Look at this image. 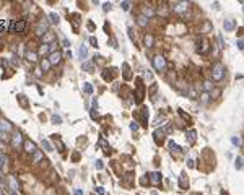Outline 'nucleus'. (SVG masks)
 I'll list each match as a JSON object with an SVG mask.
<instances>
[{
    "instance_id": "f257e3e1",
    "label": "nucleus",
    "mask_w": 244,
    "mask_h": 195,
    "mask_svg": "<svg viewBox=\"0 0 244 195\" xmlns=\"http://www.w3.org/2000/svg\"><path fill=\"white\" fill-rule=\"evenodd\" d=\"M223 76H225V69H223L222 63H215L213 65V69H212V78L215 81H220L223 80Z\"/></svg>"
},
{
    "instance_id": "f03ea898",
    "label": "nucleus",
    "mask_w": 244,
    "mask_h": 195,
    "mask_svg": "<svg viewBox=\"0 0 244 195\" xmlns=\"http://www.w3.org/2000/svg\"><path fill=\"white\" fill-rule=\"evenodd\" d=\"M153 65L158 72H165L166 70V59L163 57V55H156V57L153 59Z\"/></svg>"
},
{
    "instance_id": "7ed1b4c3",
    "label": "nucleus",
    "mask_w": 244,
    "mask_h": 195,
    "mask_svg": "<svg viewBox=\"0 0 244 195\" xmlns=\"http://www.w3.org/2000/svg\"><path fill=\"white\" fill-rule=\"evenodd\" d=\"M187 7H189V3L187 2H176V3H173V10L176 13H184L186 10H187Z\"/></svg>"
},
{
    "instance_id": "20e7f679",
    "label": "nucleus",
    "mask_w": 244,
    "mask_h": 195,
    "mask_svg": "<svg viewBox=\"0 0 244 195\" xmlns=\"http://www.w3.org/2000/svg\"><path fill=\"white\" fill-rule=\"evenodd\" d=\"M24 28H26V21H24V20H21V21H18V23L11 24L10 31H11V33H23V31H24Z\"/></svg>"
},
{
    "instance_id": "39448f33",
    "label": "nucleus",
    "mask_w": 244,
    "mask_h": 195,
    "mask_svg": "<svg viewBox=\"0 0 244 195\" xmlns=\"http://www.w3.org/2000/svg\"><path fill=\"white\" fill-rule=\"evenodd\" d=\"M21 142H23V135L20 132H15L13 137H11V146H13V148H20Z\"/></svg>"
},
{
    "instance_id": "423d86ee",
    "label": "nucleus",
    "mask_w": 244,
    "mask_h": 195,
    "mask_svg": "<svg viewBox=\"0 0 244 195\" xmlns=\"http://www.w3.org/2000/svg\"><path fill=\"white\" fill-rule=\"evenodd\" d=\"M62 60V54L57 51V52H51V55H49V62L51 65H57V63H60Z\"/></svg>"
},
{
    "instance_id": "0eeeda50",
    "label": "nucleus",
    "mask_w": 244,
    "mask_h": 195,
    "mask_svg": "<svg viewBox=\"0 0 244 195\" xmlns=\"http://www.w3.org/2000/svg\"><path fill=\"white\" fill-rule=\"evenodd\" d=\"M24 151H26V153H36L38 148H36V145H34L31 140H26V142H24Z\"/></svg>"
},
{
    "instance_id": "6e6552de",
    "label": "nucleus",
    "mask_w": 244,
    "mask_h": 195,
    "mask_svg": "<svg viewBox=\"0 0 244 195\" xmlns=\"http://www.w3.org/2000/svg\"><path fill=\"white\" fill-rule=\"evenodd\" d=\"M8 185H10V189L13 190V192H18V190H20V184H18V181L13 177V176L8 177Z\"/></svg>"
},
{
    "instance_id": "1a4fd4ad",
    "label": "nucleus",
    "mask_w": 244,
    "mask_h": 195,
    "mask_svg": "<svg viewBox=\"0 0 244 195\" xmlns=\"http://www.w3.org/2000/svg\"><path fill=\"white\" fill-rule=\"evenodd\" d=\"M0 132H11V124L8 121H0Z\"/></svg>"
},
{
    "instance_id": "9d476101",
    "label": "nucleus",
    "mask_w": 244,
    "mask_h": 195,
    "mask_svg": "<svg viewBox=\"0 0 244 195\" xmlns=\"http://www.w3.org/2000/svg\"><path fill=\"white\" fill-rule=\"evenodd\" d=\"M148 176H150L151 184H155V185H158V184L161 182V174H159V172H151V174H148Z\"/></svg>"
},
{
    "instance_id": "9b49d317",
    "label": "nucleus",
    "mask_w": 244,
    "mask_h": 195,
    "mask_svg": "<svg viewBox=\"0 0 244 195\" xmlns=\"http://www.w3.org/2000/svg\"><path fill=\"white\" fill-rule=\"evenodd\" d=\"M223 28L226 29V31H233V29L236 28L234 20H225V21H223Z\"/></svg>"
},
{
    "instance_id": "f8f14e48",
    "label": "nucleus",
    "mask_w": 244,
    "mask_h": 195,
    "mask_svg": "<svg viewBox=\"0 0 244 195\" xmlns=\"http://www.w3.org/2000/svg\"><path fill=\"white\" fill-rule=\"evenodd\" d=\"M7 164H8V158H7V155L0 153V171H5Z\"/></svg>"
},
{
    "instance_id": "ddd939ff",
    "label": "nucleus",
    "mask_w": 244,
    "mask_h": 195,
    "mask_svg": "<svg viewBox=\"0 0 244 195\" xmlns=\"http://www.w3.org/2000/svg\"><path fill=\"white\" fill-rule=\"evenodd\" d=\"M78 57L81 59V60H85V59L88 57V49H86V46H80L78 47Z\"/></svg>"
},
{
    "instance_id": "4468645a",
    "label": "nucleus",
    "mask_w": 244,
    "mask_h": 195,
    "mask_svg": "<svg viewBox=\"0 0 244 195\" xmlns=\"http://www.w3.org/2000/svg\"><path fill=\"white\" fill-rule=\"evenodd\" d=\"M26 59H28L29 62H36V60H38V54H36V52L34 51H28L26 52Z\"/></svg>"
},
{
    "instance_id": "2eb2a0df",
    "label": "nucleus",
    "mask_w": 244,
    "mask_h": 195,
    "mask_svg": "<svg viewBox=\"0 0 244 195\" xmlns=\"http://www.w3.org/2000/svg\"><path fill=\"white\" fill-rule=\"evenodd\" d=\"M187 184H189L187 176H186V172H182V174H181V179H179V185H181L182 189H186V187H187Z\"/></svg>"
},
{
    "instance_id": "dca6fc26",
    "label": "nucleus",
    "mask_w": 244,
    "mask_h": 195,
    "mask_svg": "<svg viewBox=\"0 0 244 195\" xmlns=\"http://www.w3.org/2000/svg\"><path fill=\"white\" fill-rule=\"evenodd\" d=\"M186 137H187L189 143H194V142H195V137H197V132H195V130H189V132L186 133Z\"/></svg>"
},
{
    "instance_id": "f3484780",
    "label": "nucleus",
    "mask_w": 244,
    "mask_h": 195,
    "mask_svg": "<svg viewBox=\"0 0 244 195\" xmlns=\"http://www.w3.org/2000/svg\"><path fill=\"white\" fill-rule=\"evenodd\" d=\"M168 146H169V150H171V153H179V145L177 143H174L173 140H169V143H168Z\"/></svg>"
},
{
    "instance_id": "a211bd4d",
    "label": "nucleus",
    "mask_w": 244,
    "mask_h": 195,
    "mask_svg": "<svg viewBox=\"0 0 244 195\" xmlns=\"http://www.w3.org/2000/svg\"><path fill=\"white\" fill-rule=\"evenodd\" d=\"M41 69L44 70V72H47V70L51 69V62H49V59H42V60H41Z\"/></svg>"
},
{
    "instance_id": "6ab92c4d",
    "label": "nucleus",
    "mask_w": 244,
    "mask_h": 195,
    "mask_svg": "<svg viewBox=\"0 0 244 195\" xmlns=\"http://www.w3.org/2000/svg\"><path fill=\"white\" fill-rule=\"evenodd\" d=\"M46 29H47V23H46V21H42V23H41L39 26H38L36 33H38L39 36H42V34H44V31H46Z\"/></svg>"
},
{
    "instance_id": "aec40b11",
    "label": "nucleus",
    "mask_w": 244,
    "mask_h": 195,
    "mask_svg": "<svg viewBox=\"0 0 244 195\" xmlns=\"http://www.w3.org/2000/svg\"><path fill=\"white\" fill-rule=\"evenodd\" d=\"M49 18H51V23H52V24H59V21H60L59 15H57V13H54V12L49 15Z\"/></svg>"
},
{
    "instance_id": "412c9836",
    "label": "nucleus",
    "mask_w": 244,
    "mask_h": 195,
    "mask_svg": "<svg viewBox=\"0 0 244 195\" xmlns=\"http://www.w3.org/2000/svg\"><path fill=\"white\" fill-rule=\"evenodd\" d=\"M200 101H202V103H208V101H210V94H208L207 91H204L202 94H200Z\"/></svg>"
},
{
    "instance_id": "4be33fe9",
    "label": "nucleus",
    "mask_w": 244,
    "mask_h": 195,
    "mask_svg": "<svg viewBox=\"0 0 244 195\" xmlns=\"http://www.w3.org/2000/svg\"><path fill=\"white\" fill-rule=\"evenodd\" d=\"M147 23H148V18L140 15V16H138V24H140V26H147Z\"/></svg>"
},
{
    "instance_id": "5701e85b",
    "label": "nucleus",
    "mask_w": 244,
    "mask_h": 195,
    "mask_svg": "<svg viewBox=\"0 0 244 195\" xmlns=\"http://www.w3.org/2000/svg\"><path fill=\"white\" fill-rule=\"evenodd\" d=\"M83 91H85L86 94H91V93H93V86H91L90 83H85V85H83Z\"/></svg>"
},
{
    "instance_id": "b1692460",
    "label": "nucleus",
    "mask_w": 244,
    "mask_h": 195,
    "mask_svg": "<svg viewBox=\"0 0 244 195\" xmlns=\"http://www.w3.org/2000/svg\"><path fill=\"white\" fill-rule=\"evenodd\" d=\"M42 148L46 150V151H52V145L47 142V140H42Z\"/></svg>"
},
{
    "instance_id": "393cba45",
    "label": "nucleus",
    "mask_w": 244,
    "mask_h": 195,
    "mask_svg": "<svg viewBox=\"0 0 244 195\" xmlns=\"http://www.w3.org/2000/svg\"><path fill=\"white\" fill-rule=\"evenodd\" d=\"M83 69H85L86 72H93V63L91 62H83Z\"/></svg>"
},
{
    "instance_id": "a878e982",
    "label": "nucleus",
    "mask_w": 244,
    "mask_h": 195,
    "mask_svg": "<svg viewBox=\"0 0 244 195\" xmlns=\"http://www.w3.org/2000/svg\"><path fill=\"white\" fill-rule=\"evenodd\" d=\"M52 122H54V124H62V117L57 115V114H52Z\"/></svg>"
},
{
    "instance_id": "bb28decb",
    "label": "nucleus",
    "mask_w": 244,
    "mask_h": 195,
    "mask_svg": "<svg viewBox=\"0 0 244 195\" xmlns=\"http://www.w3.org/2000/svg\"><path fill=\"white\" fill-rule=\"evenodd\" d=\"M7 28H8V21H7V20H0V33Z\"/></svg>"
},
{
    "instance_id": "cd10ccee",
    "label": "nucleus",
    "mask_w": 244,
    "mask_h": 195,
    "mask_svg": "<svg viewBox=\"0 0 244 195\" xmlns=\"http://www.w3.org/2000/svg\"><path fill=\"white\" fill-rule=\"evenodd\" d=\"M145 44H147L148 47H151V44H153V36H145Z\"/></svg>"
},
{
    "instance_id": "c85d7f7f",
    "label": "nucleus",
    "mask_w": 244,
    "mask_h": 195,
    "mask_svg": "<svg viewBox=\"0 0 244 195\" xmlns=\"http://www.w3.org/2000/svg\"><path fill=\"white\" fill-rule=\"evenodd\" d=\"M155 137H156V140H159V138L163 140V137H165V130H156V132H155Z\"/></svg>"
},
{
    "instance_id": "c756f323",
    "label": "nucleus",
    "mask_w": 244,
    "mask_h": 195,
    "mask_svg": "<svg viewBox=\"0 0 244 195\" xmlns=\"http://www.w3.org/2000/svg\"><path fill=\"white\" fill-rule=\"evenodd\" d=\"M204 88L207 90V91H210L212 88H213V85H212V81H204Z\"/></svg>"
},
{
    "instance_id": "7c9ffc66",
    "label": "nucleus",
    "mask_w": 244,
    "mask_h": 195,
    "mask_svg": "<svg viewBox=\"0 0 244 195\" xmlns=\"http://www.w3.org/2000/svg\"><path fill=\"white\" fill-rule=\"evenodd\" d=\"M234 166H236V169H243V166H244V164H243V159H241V158H238Z\"/></svg>"
},
{
    "instance_id": "2f4dec72",
    "label": "nucleus",
    "mask_w": 244,
    "mask_h": 195,
    "mask_svg": "<svg viewBox=\"0 0 244 195\" xmlns=\"http://www.w3.org/2000/svg\"><path fill=\"white\" fill-rule=\"evenodd\" d=\"M231 143H233L234 146H239V145H241V140H239L238 137H233L231 138Z\"/></svg>"
},
{
    "instance_id": "473e14b6",
    "label": "nucleus",
    "mask_w": 244,
    "mask_h": 195,
    "mask_svg": "<svg viewBox=\"0 0 244 195\" xmlns=\"http://www.w3.org/2000/svg\"><path fill=\"white\" fill-rule=\"evenodd\" d=\"M41 158H42V153H41V151H36V153H34V163H38Z\"/></svg>"
},
{
    "instance_id": "72a5a7b5",
    "label": "nucleus",
    "mask_w": 244,
    "mask_h": 195,
    "mask_svg": "<svg viewBox=\"0 0 244 195\" xmlns=\"http://www.w3.org/2000/svg\"><path fill=\"white\" fill-rule=\"evenodd\" d=\"M99 145H101L102 148H104V151H106V153H108V151H109V146H108V145H106V142H104L102 138H101V140H99Z\"/></svg>"
},
{
    "instance_id": "f704fd0d",
    "label": "nucleus",
    "mask_w": 244,
    "mask_h": 195,
    "mask_svg": "<svg viewBox=\"0 0 244 195\" xmlns=\"http://www.w3.org/2000/svg\"><path fill=\"white\" fill-rule=\"evenodd\" d=\"M151 15H153V10H150V8L143 10V16H151Z\"/></svg>"
},
{
    "instance_id": "c9c22d12",
    "label": "nucleus",
    "mask_w": 244,
    "mask_h": 195,
    "mask_svg": "<svg viewBox=\"0 0 244 195\" xmlns=\"http://www.w3.org/2000/svg\"><path fill=\"white\" fill-rule=\"evenodd\" d=\"M124 70H125V78L129 80V78H130V73H129V65H127V63H124Z\"/></svg>"
},
{
    "instance_id": "e433bc0d",
    "label": "nucleus",
    "mask_w": 244,
    "mask_h": 195,
    "mask_svg": "<svg viewBox=\"0 0 244 195\" xmlns=\"http://www.w3.org/2000/svg\"><path fill=\"white\" fill-rule=\"evenodd\" d=\"M0 140H2V142H7V140H8V137H7L5 132H0Z\"/></svg>"
},
{
    "instance_id": "4c0bfd02",
    "label": "nucleus",
    "mask_w": 244,
    "mask_h": 195,
    "mask_svg": "<svg viewBox=\"0 0 244 195\" xmlns=\"http://www.w3.org/2000/svg\"><path fill=\"white\" fill-rule=\"evenodd\" d=\"M90 42H91V46H93V47H98V41H96V38H90Z\"/></svg>"
},
{
    "instance_id": "58836bf2",
    "label": "nucleus",
    "mask_w": 244,
    "mask_h": 195,
    "mask_svg": "<svg viewBox=\"0 0 244 195\" xmlns=\"http://www.w3.org/2000/svg\"><path fill=\"white\" fill-rule=\"evenodd\" d=\"M47 51H49V44H44V46L41 47V54H46Z\"/></svg>"
},
{
    "instance_id": "ea45409f",
    "label": "nucleus",
    "mask_w": 244,
    "mask_h": 195,
    "mask_svg": "<svg viewBox=\"0 0 244 195\" xmlns=\"http://www.w3.org/2000/svg\"><path fill=\"white\" fill-rule=\"evenodd\" d=\"M62 44H63V47H70V41H68L67 38H63V39H62Z\"/></svg>"
},
{
    "instance_id": "a19ab883",
    "label": "nucleus",
    "mask_w": 244,
    "mask_h": 195,
    "mask_svg": "<svg viewBox=\"0 0 244 195\" xmlns=\"http://www.w3.org/2000/svg\"><path fill=\"white\" fill-rule=\"evenodd\" d=\"M122 8H124L125 12H127V10L130 8V3H129V2H122Z\"/></svg>"
},
{
    "instance_id": "79ce46f5",
    "label": "nucleus",
    "mask_w": 244,
    "mask_h": 195,
    "mask_svg": "<svg viewBox=\"0 0 244 195\" xmlns=\"http://www.w3.org/2000/svg\"><path fill=\"white\" fill-rule=\"evenodd\" d=\"M238 49H239V51H243V49H244V41L243 39L238 41Z\"/></svg>"
},
{
    "instance_id": "37998d69",
    "label": "nucleus",
    "mask_w": 244,
    "mask_h": 195,
    "mask_svg": "<svg viewBox=\"0 0 244 195\" xmlns=\"http://www.w3.org/2000/svg\"><path fill=\"white\" fill-rule=\"evenodd\" d=\"M95 166H96V169H102V161H101V159H98Z\"/></svg>"
},
{
    "instance_id": "c03bdc74",
    "label": "nucleus",
    "mask_w": 244,
    "mask_h": 195,
    "mask_svg": "<svg viewBox=\"0 0 244 195\" xmlns=\"http://www.w3.org/2000/svg\"><path fill=\"white\" fill-rule=\"evenodd\" d=\"M73 194H75V195H83V190H80V189H75V190H73Z\"/></svg>"
},
{
    "instance_id": "a18cd8bd",
    "label": "nucleus",
    "mask_w": 244,
    "mask_h": 195,
    "mask_svg": "<svg viewBox=\"0 0 244 195\" xmlns=\"http://www.w3.org/2000/svg\"><path fill=\"white\" fill-rule=\"evenodd\" d=\"M96 192L99 195H104V190H102V187H96Z\"/></svg>"
},
{
    "instance_id": "49530a36",
    "label": "nucleus",
    "mask_w": 244,
    "mask_h": 195,
    "mask_svg": "<svg viewBox=\"0 0 244 195\" xmlns=\"http://www.w3.org/2000/svg\"><path fill=\"white\" fill-rule=\"evenodd\" d=\"M130 128H132V130H138V125L134 122V124H130Z\"/></svg>"
},
{
    "instance_id": "de8ad7c7",
    "label": "nucleus",
    "mask_w": 244,
    "mask_h": 195,
    "mask_svg": "<svg viewBox=\"0 0 244 195\" xmlns=\"http://www.w3.org/2000/svg\"><path fill=\"white\" fill-rule=\"evenodd\" d=\"M187 164L189 167H194V159H187Z\"/></svg>"
},
{
    "instance_id": "09e8293b",
    "label": "nucleus",
    "mask_w": 244,
    "mask_h": 195,
    "mask_svg": "<svg viewBox=\"0 0 244 195\" xmlns=\"http://www.w3.org/2000/svg\"><path fill=\"white\" fill-rule=\"evenodd\" d=\"M104 10H106V12H108V10H111V3H106V5H104Z\"/></svg>"
},
{
    "instance_id": "8fccbe9b",
    "label": "nucleus",
    "mask_w": 244,
    "mask_h": 195,
    "mask_svg": "<svg viewBox=\"0 0 244 195\" xmlns=\"http://www.w3.org/2000/svg\"><path fill=\"white\" fill-rule=\"evenodd\" d=\"M10 195H17V192H13V190H11V192H10Z\"/></svg>"
},
{
    "instance_id": "3c124183",
    "label": "nucleus",
    "mask_w": 244,
    "mask_h": 195,
    "mask_svg": "<svg viewBox=\"0 0 244 195\" xmlns=\"http://www.w3.org/2000/svg\"><path fill=\"white\" fill-rule=\"evenodd\" d=\"M0 195H3V192H2V189H0Z\"/></svg>"
}]
</instances>
